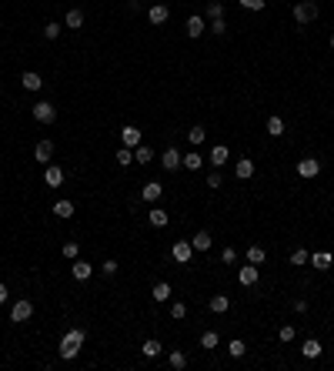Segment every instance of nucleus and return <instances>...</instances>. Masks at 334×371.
I'll return each mask as SVG.
<instances>
[{"label":"nucleus","instance_id":"nucleus-14","mask_svg":"<svg viewBox=\"0 0 334 371\" xmlns=\"http://www.w3.org/2000/svg\"><path fill=\"white\" fill-rule=\"evenodd\" d=\"M71 275L77 278V281H87V278L94 275V267H90L87 261H77V258H74V267H71Z\"/></svg>","mask_w":334,"mask_h":371},{"label":"nucleus","instance_id":"nucleus-16","mask_svg":"<svg viewBox=\"0 0 334 371\" xmlns=\"http://www.w3.org/2000/svg\"><path fill=\"white\" fill-rule=\"evenodd\" d=\"M331 261H334L331 251H314V254H311V264L321 267V271H327V267H331Z\"/></svg>","mask_w":334,"mask_h":371},{"label":"nucleus","instance_id":"nucleus-17","mask_svg":"<svg viewBox=\"0 0 334 371\" xmlns=\"http://www.w3.org/2000/svg\"><path fill=\"white\" fill-rule=\"evenodd\" d=\"M160 164H164L167 171H177V167H181V151H177V147H167V151H164V161H160Z\"/></svg>","mask_w":334,"mask_h":371},{"label":"nucleus","instance_id":"nucleus-3","mask_svg":"<svg viewBox=\"0 0 334 371\" xmlns=\"http://www.w3.org/2000/svg\"><path fill=\"white\" fill-rule=\"evenodd\" d=\"M34 121H37V124H54V121H57V107L50 104V100H40V104H34Z\"/></svg>","mask_w":334,"mask_h":371},{"label":"nucleus","instance_id":"nucleus-47","mask_svg":"<svg viewBox=\"0 0 334 371\" xmlns=\"http://www.w3.org/2000/svg\"><path fill=\"white\" fill-rule=\"evenodd\" d=\"M207 187H221V171H211L207 174Z\"/></svg>","mask_w":334,"mask_h":371},{"label":"nucleus","instance_id":"nucleus-31","mask_svg":"<svg viewBox=\"0 0 334 371\" xmlns=\"http://www.w3.org/2000/svg\"><path fill=\"white\" fill-rule=\"evenodd\" d=\"M64 24L71 27V30H77V27H84V10H71V14L64 17Z\"/></svg>","mask_w":334,"mask_h":371},{"label":"nucleus","instance_id":"nucleus-51","mask_svg":"<svg viewBox=\"0 0 334 371\" xmlns=\"http://www.w3.org/2000/svg\"><path fill=\"white\" fill-rule=\"evenodd\" d=\"M0 41H4V37H0Z\"/></svg>","mask_w":334,"mask_h":371},{"label":"nucleus","instance_id":"nucleus-12","mask_svg":"<svg viewBox=\"0 0 334 371\" xmlns=\"http://www.w3.org/2000/svg\"><path fill=\"white\" fill-rule=\"evenodd\" d=\"M181 167H187V171H201V167H204V157H201L197 151L181 154Z\"/></svg>","mask_w":334,"mask_h":371},{"label":"nucleus","instance_id":"nucleus-2","mask_svg":"<svg viewBox=\"0 0 334 371\" xmlns=\"http://www.w3.org/2000/svg\"><path fill=\"white\" fill-rule=\"evenodd\" d=\"M318 4H314V0H297L294 4V20L297 24H311V20H318Z\"/></svg>","mask_w":334,"mask_h":371},{"label":"nucleus","instance_id":"nucleus-13","mask_svg":"<svg viewBox=\"0 0 334 371\" xmlns=\"http://www.w3.org/2000/svg\"><path fill=\"white\" fill-rule=\"evenodd\" d=\"M44 181H47V187H60V181H64V171L57 167V164H47V171H44Z\"/></svg>","mask_w":334,"mask_h":371},{"label":"nucleus","instance_id":"nucleus-35","mask_svg":"<svg viewBox=\"0 0 334 371\" xmlns=\"http://www.w3.org/2000/svg\"><path fill=\"white\" fill-rule=\"evenodd\" d=\"M147 218H151V224L154 227H167V211H160V208H154L151 214H147Z\"/></svg>","mask_w":334,"mask_h":371},{"label":"nucleus","instance_id":"nucleus-44","mask_svg":"<svg viewBox=\"0 0 334 371\" xmlns=\"http://www.w3.org/2000/svg\"><path fill=\"white\" fill-rule=\"evenodd\" d=\"M207 30L217 33V37H224V30H227V27H224V20H211V24H207Z\"/></svg>","mask_w":334,"mask_h":371},{"label":"nucleus","instance_id":"nucleus-26","mask_svg":"<svg viewBox=\"0 0 334 371\" xmlns=\"http://www.w3.org/2000/svg\"><path fill=\"white\" fill-rule=\"evenodd\" d=\"M268 134H271V138H281V134H284V121H281L278 114H271V117H268Z\"/></svg>","mask_w":334,"mask_h":371},{"label":"nucleus","instance_id":"nucleus-36","mask_svg":"<svg viewBox=\"0 0 334 371\" xmlns=\"http://www.w3.org/2000/svg\"><path fill=\"white\" fill-rule=\"evenodd\" d=\"M308 261H311V254H308V251H304V248H297V251H291V264H297V267H304V264H308Z\"/></svg>","mask_w":334,"mask_h":371},{"label":"nucleus","instance_id":"nucleus-46","mask_svg":"<svg viewBox=\"0 0 334 371\" xmlns=\"http://www.w3.org/2000/svg\"><path fill=\"white\" fill-rule=\"evenodd\" d=\"M278 338L281 341H294V328H291V324H284V328L278 331Z\"/></svg>","mask_w":334,"mask_h":371},{"label":"nucleus","instance_id":"nucleus-41","mask_svg":"<svg viewBox=\"0 0 334 371\" xmlns=\"http://www.w3.org/2000/svg\"><path fill=\"white\" fill-rule=\"evenodd\" d=\"M184 315H187V308H184L181 301H174V305H171V318H174V321H181Z\"/></svg>","mask_w":334,"mask_h":371},{"label":"nucleus","instance_id":"nucleus-19","mask_svg":"<svg viewBox=\"0 0 334 371\" xmlns=\"http://www.w3.org/2000/svg\"><path fill=\"white\" fill-rule=\"evenodd\" d=\"M160 194H164V187H160L157 181H151V184H144L141 197H144V201H160Z\"/></svg>","mask_w":334,"mask_h":371},{"label":"nucleus","instance_id":"nucleus-28","mask_svg":"<svg viewBox=\"0 0 334 371\" xmlns=\"http://www.w3.org/2000/svg\"><path fill=\"white\" fill-rule=\"evenodd\" d=\"M204 14H207V20H224V4L221 0H211Z\"/></svg>","mask_w":334,"mask_h":371},{"label":"nucleus","instance_id":"nucleus-33","mask_svg":"<svg viewBox=\"0 0 334 371\" xmlns=\"http://www.w3.org/2000/svg\"><path fill=\"white\" fill-rule=\"evenodd\" d=\"M167 361H171V368H174V371L187 368V355H184V351H171V358H167Z\"/></svg>","mask_w":334,"mask_h":371},{"label":"nucleus","instance_id":"nucleus-32","mask_svg":"<svg viewBox=\"0 0 334 371\" xmlns=\"http://www.w3.org/2000/svg\"><path fill=\"white\" fill-rule=\"evenodd\" d=\"M54 214H57V218H74V201H57L54 204Z\"/></svg>","mask_w":334,"mask_h":371},{"label":"nucleus","instance_id":"nucleus-9","mask_svg":"<svg viewBox=\"0 0 334 371\" xmlns=\"http://www.w3.org/2000/svg\"><path fill=\"white\" fill-rule=\"evenodd\" d=\"M120 141H124V147H130V151H134V147L141 144V130H137L134 124H127V127L120 130Z\"/></svg>","mask_w":334,"mask_h":371},{"label":"nucleus","instance_id":"nucleus-27","mask_svg":"<svg viewBox=\"0 0 334 371\" xmlns=\"http://www.w3.org/2000/svg\"><path fill=\"white\" fill-rule=\"evenodd\" d=\"M264 258H268V251H264L261 244H251V248H247V261H251V264H264Z\"/></svg>","mask_w":334,"mask_h":371},{"label":"nucleus","instance_id":"nucleus-22","mask_svg":"<svg viewBox=\"0 0 334 371\" xmlns=\"http://www.w3.org/2000/svg\"><path fill=\"white\" fill-rule=\"evenodd\" d=\"M151 157H154V147H151V144H137V147H134V161L151 164Z\"/></svg>","mask_w":334,"mask_h":371},{"label":"nucleus","instance_id":"nucleus-18","mask_svg":"<svg viewBox=\"0 0 334 371\" xmlns=\"http://www.w3.org/2000/svg\"><path fill=\"white\" fill-rule=\"evenodd\" d=\"M211 244H214V241H211V234H207V231H197L191 238V248L194 251H211Z\"/></svg>","mask_w":334,"mask_h":371},{"label":"nucleus","instance_id":"nucleus-39","mask_svg":"<svg viewBox=\"0 0 334 371\" xmlns=\"http://www.w3.org/2000/svg\"><path fill=\"white\" fill-rule=\"evenodd\" d=\"M217 341L221 338H217L214 331H204V334H201V348H217Z\"/></svg>","mask_w":334,"mask_h":371},{"label":"nucleus","instance_id":"nucleus-48","mask_svg":"<svg viewBox=\"0 0 334 371\" xmlns=\"http://www.w3.org/2000/svg\"><path fill=\"white\" fill-rule=\"evenodd\" d=\"M294 311H297V315H304V311H308V301H304V298L294 301Z\"/></svg>","mask_w":334,"mask_h":371},{"label":"nucleus","instance_id":"nucleus-30","mask_svg":"<svg viewBox=\"0 0 334 371\" xmlns=\"http://www.w3.org/2000/svg\"><path fill=\"white\" fill-rule=\"evenodd\" d=\"M151 298H154V301H167V298H171V284H167V281H157V284H154V291H151Z\"/></svg>","mask_w":334,"mask_h":371},{"label":"nucleus","instance_id":"nucleus-29","mask_svg":"<svg viewBox=\"0 0 334 371\" xmlns=\"http://www.w3.org/2000/svg\"><path fill=\"white\" fill-rule=\"evenodd\" d=\"M187 141H191L194 147H197V144H204V141H207V130L201 127V124H194V127L187 130Z\"/></svg>","mask_w":334,"mask_h":371},{"label":"nucleus","instance_id":"nucleus-10","mask_svg":"<svg viewBox=\"0 0 334 371\" xmlns=\"http://www.w3.org/2000/svg\"><path fill=\"white\" fill-rule=\"evenodd\" d=\"M257 278H261V271H257V264H251V267H241V271H238V281L244 284V288H251V284H257Z\"/></svg>","mask_w":334,"mask_h":371},{"label":"nucleus","instance_id":"nucleus-11","mask_svg":"<svg viewBox=\"0 0 334 371\" xmlns=\"http://www.w3.org/2000/svg\"><path fill=\"white\" fill-rule=\"evenodd\" d=\"M227 157H231V151H227V147H224V144H217V147H211V157H207V161H211V164H214L217 171H221Z\"/></svg>","mask_w":334,"mask_h":371},{"label":"nucleus","instance_id":"nucleus-15","mask_svg":"<svg viewBox=\"0 0 334 371\" xmlns=\"http://www.w3.org/2000/svg\"><path fill=\"white\" fill-rule=\"evenodd\" d=\"M234 174H238L241 181L254 178V161H251V157H241V161H238V167H234Z\"/></svg>","mask_w":334,"mask_h":371},{"label":"nucleus","instance_id":"nucleus-50","mask_svg":"<svg viewBox=\"0 0 334 371\" xmlns=\"http://www.w3.org/2000/svg\"><path fill=\"white\" fill-rule=\"evenodd\" d=\"M331 47H334V33H331Z\"/></svg>","mask_w":334,"mask_h":371},{"label":"nucleus","instance_id":"nucleus-8","mask_svg":"<svg viewBox=\"0 0 334 371\" xmlns=\"http://www.w3.org/2000/svg\"><path fill=\"white\" fill-rule=\"evenodd\" d=\"M34 157H37L40 164H50V157H54V141H40V144L34 147Z\"/></svg>","mask_w":334,"mask_h":371},{"label":"nucleus","instance_id":"nucleus-25","mask_svg":"<svg viewBox=\"0 0 334 371\" xmlns=\"http://www.w3.org/2000/svg\"><path fill=\"white\" fill-rule=\"evenodd\" d=\"M20 84H24L27 90H40V87H44V81H40V74H34V71H27L24 77H20Z\"/></svg>","mask_w":334,"mask_h":371},{"label":"nucleus","instance_id":"nucleus-40","mask_svg":"<svg viewBox=\"0 0 334 371\" xmlns=\"http://www.w3.org/2000/svg\"><path fill=\"white\" fill-rule=\"evenodd\" d=\"M60 254H64V258H71V261H74V258H77V254H80V248H77V241H67V244H64V248H60Z\"/></svg>","mask_w":334,"mask_h":371},{"label":"nucleus","instance_id":"nucleus-24","mask_svg":"<svg viewBox=\"0 0 334 371\" xmlns=\"http://www.w3.org/2000/svg\"><path fill=\"white\" fill-rule=\"evenodd\" d=\"M301 355H304V358H318V355H321V341H318V338H308V341L301 345Z\"/></svg>","mask_w":334,"mask_h":371},{"label":"nucleus","instance_id":"nucleus-21","mask_svg":"<svg viewBox=\"0 0 334 371\" xmlns=\"http://www.w3.org/2000/svg\"><path fill=\"white\" fill-rule=\"evenodd\" d=\"M211 311H214V315H224V311H227V308H231V301H227V294H214V298H211Z\"/></svg>","mask_w":334,"mask_h":371},{"label":"nucleus","instance_id":"nucleus-6","mask_svg":"<svg viewBox=\"0 0 334 371\" xmlns=\"http://www.w3.org/2000/svg\"><path fill=\"white\" fill-rule=\"evenodd\" d=\"M184 27H187V37H191V41H197L201 33L207 30V20H204V17H197V14H194V17H187V24H184Z\"/></svg>","mask_w":334,"mask_h":371},{"label":"nucleus","instance_id":"nucleus-43","mask_svg":"<svg viewBox=\"0 0 334 371\" xmlns=\"http://www.w3.org/2000/svg\"><path fill=\"white\" fill-rule=\"evenodd\" d=\"M221 261H224V264H234V261H238V251H234V248H224L221 251Z\"/></svg>","mask_w":334,"mask_h":371},{"label":"nucleus","instance_id":"nucleus-45","mask_svg":"<svg viewBox=\"0 0 334 371\" xmlns=\"http://www.w3.org/2000/svg\"><path fill=\"white\" fill-rule=\"evenodd\" d=\"M244 10H264V0H241Z\"/></svg>","mask_w":334,"mask_h":371},{"label":"nucleus","instance_id":"nucleus-38","mask_svg":"<svg viewBox=\"0 0 334 371\" xmlns=\"http://www.w3.org/2000/svg\"><path fill=\"white\" fill-rule=\"evenodd\" d=\"M44 37H47V41H57V37H60V24H57V20L44 24Z\"/></svg>","mask_w":334,"mask_h":371},{"label":"nucleus","instance_id":"nucleus-4","mask_svg":"<svg viewBox=\"0 0 334 371\" xmlns=\"http://www.w3.org/2000/svg\"><path fill=\"white\" fill-rule=\"evenodd\" d=\"M30 318H34V305L30 301H17V305L10 308V321L24 324V321H30Z\"/></svg>","mask_w":334,"mask_h":371},{"label":"nucleus","instance_id":"nucleus-34","mask_svg":"<svg viewBox=\"0 0 334 371\" xmlns=\"http://www.w3.org/2000/svg\"><path fill=\"white\" fill-rule=\"evenodd\" d=\"M114 161H117L120 167H127V164H134V151H130V147H120V151L114 154Z\"/></svg>","mask_w":334,"mask_h":371},{"label":"nucleus","instance_id":"nucleus-7","mask_svg":"<svg viewBox=\"0 0 334 371\" xmlns=\"http://www.w3.org/2000/svg\"><path fill=\"white\" fill-rule=\"evenodd\" d=\"M191 254H194L191 241H177L174 248H171V258H174V261H181V264H187V261H191Z\"/></svg>","mask_w":334,"mask_h":371},{"label":"nucleus","instance_id":"nucleus-42","mask_svg":"<svg viewBox=\"0 0 334 371\" xmlns=\"http://www.w3.org/2000/svg\"><path fill=\"white\" fill-rule=\"evenodd\" d=\"M101 271H104V275H107V278H114V275H117V261H104V264H101Z\"/></svg>","mask_w":334,"mask_h":371},{"label":"nucleus","instance_id":"nucleus-37","mask_svg":"<svg viewBox=\"0 0 334 371\" xmlns=\"http://www.w3.org/2000/svg\"><path fill=\"white\" fill-rule=\"evenodd\" d=\"M227 351H231V358H244V351H247V345L241 338H234L231 345H227Z\"/></svg>","mask_w":334,"mask_h":371},{"label":"nucleus","instance_id":"nucleus-5","mask_svg":"<svg viewBox=\"0 0 334 371\" xmlns=\"http://www.w3.org/2000/svg\"><path fill=\"white\" fill-rule=\"evenodd\" d=\"M297 174H301V178H318V174H321V161H314V157L297 161Z\"/></svg>","mask_w":334,"mask_h":371},{"label":"nucleus","instance_id":"nucleus-49","mask_svg":"<svg viewBox=\"0 0 334 371\" xmlns=\"http://www.w3.org/2000/svg\"><path fill=\"white\" fill-rule=\"evenodd\" d=\"M4 301H7V284L0 281V305H4Z\"/></svg>","mask_w":334,"mask_h":371},{"label":"nucleus","instance_id":"nucleus-23","mask_svg":"<svg viewBox=\"0 0 334 371\" xmlns=\"http://www.w3.org/2000/svg\"><path fill=\"white\" fill-rule=\"evenodd\" d=\"M160 348H164V345H160L157 338H147V341L141 345V351H144V358H157V355H160Z\"/></svg>","mask_w":334,"mask_h":371},{"label":"nucleus","instance_id":"nucleus-20","mask_svg":"<svg viewBox=\"0 0 334 371\" xmlns=\"http://www.w3.org/2000/svg\"><path fill=\"white\" fill-rule=\"evenodd\" d=\"M147 17H151V24H164L167 17H171V10H167L164 4H154V7L147 10Z\"/></svg>","mask_w":334,"mask_h":371},{"label":"nucleus","instance_id":"nucleus-1","mask_svg":"<svg viewBox=\"0 0 334 371\" xmlns=\"http://www.w3.org/2000/svg\"><path fill=\"white\" fill-rule=\"evenodd\" d=\"M84 341H87V331H84V328H71L64 334V341H60V358H64V361L77 358V351L84 348Z\"/></svg>","mask_w":334,"mask_h":371}]
</instances>
